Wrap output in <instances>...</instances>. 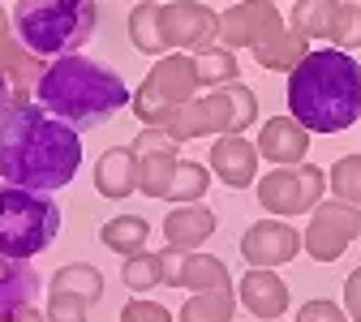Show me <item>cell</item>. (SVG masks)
<instances>
[{
    "instance_id": "cell-19",
    "label": "cell",
    "mask_w": 361,
    "mask_h": 322,
    "mask_svg": "<svg viewBox=\"0 0 361 322\" xmlns=\"http://www.w3.org/2000/svg\"><path fill=\"white\" fill-rule=\"evenodd\" d=\"M211 233H215V215H211V206H198V202L176 206L164 219V241H168V249H180V254L202 249V241H211Z\"/></svg>"
},
{
    "instance_id": "cell-35",
    "label": "cell",
    "mask_w": 361,
    "mask_h": 322,
    "mask_svg": "<svg viewBox=\"0 0 361 322\" xmlns=\"http://www.w3.org/2000/svg\"><path fill=\"white\" fill-rule=\"evenodd\" d=\"M121 322H172V314L164 305H155V301H125Z\"/></svg>"
},
{
    "instance_id": "cell-9",
    "label": "cell",
    "mask_w": 361,
    "mask_h": 322,
    "mask_svg": "<svg viewBox=\"0 0 361 322\" xmlns=\"http://www.w3.org/2000/svg\"><path fill=\"white\" fill-rule=\"evenodd\" d=\"M99 297H104V271L86 262H69L48 284V322H86L90 305Z\"/></svg>"
},
{
    "instance_id": "cell-15",
    "label": "cell",
    "mask_w": 361,
    "mask_h": 322,
    "mask_svg": "<svg viewBox=\"0 0 361 322\" xmlns=\"http://www.w3.org/2000/svg\"><path fill=\"white\" fill-rule=\"evenodd\" d=\"M258 147L245 142L241 133H219L211 147V172L224 180L228 190H250L258 185Z\"/></svg>"
},
{
    "instance_id": "cell-16",
    "label": "cell",
    "mask_w": 361,
    "mask_h": 322,
    "mask_svg": "<svg viewBox=\"0 0 361 322\" xmlns=\"http://www.w3.org/2000/svg\"><path fill=\"white\" fill-rule=\"evenodd\" d=\"M258 155L267 163H276V168H293L305 159L310 151V129L297 120V116H271L262 129H258Z\"/></svg>"
},
{
    "instance_id": "cell-12",
    "label": "cell",
    "mask_w": 361,
    "mask_h": 322,
    "mask_svg": "<svg viewBox=\"0 0 361 322\" xmlns=\"http://www.w3.org/2000/svg\"><path fill=\"white\" fill-rule=\"evenodd\" d=\"M276 30H284V18L276 0H237L233 9L219 13V43L224 48H258Z\"/></svg>"
},
{
    "instance_id": "cell-39",
    "label": "cell",
    "mask_w": 361,
    "mask_h": 322,
    "mask_svg": "<svg viewBox=\"0 0 361 322\" xmlns=\"http://www.w3.org/2000/svg\"><path fill=\"white\" fill-rule=\"evenodd\" d=\"M9 322H48V314H43V309H35V301H30V305H22V309L9 318Z\"/></svg>"
},
{
    "instance_id": "cell-10",
    "label": "cell",
    "mask_w": 361,
    "mask_h": 322,
    "mask_svg": "<svg viewBox=\"0 0 361 322\" xmlns=\"http://www.w3.org/2000/svg\"><path fill=\"white\" fill-rule=\"evenodd\" d=\"M159 129L172 137V142H194V137H219V133H233V95L228 86L211 90L202 99L180 104L168 120H159Z\"/></svg>"
},
{
    "instance_id": "cell-27",
    "label": "cell",
    "mask_w": 361,
    "mask_h": 322,
    "mask_svg": "<svg viewBox=\"0 0 361 322\" xmlns=\"http://www.w3.org/2000/svg\"><path fill=\"white\" fill-rule=\"evenodd\" d=\"M237 297L233 288H215V292H194L180 305V322H233Z\"/></svg>"
},
{
    "instance_id": "cell-4",
    "label": "cell",
    "mask_w": 361,
    "mask_h": 322,
    "mask_svg": "<svg viewBox=\"0 0 361 322\" xmlns=\"http://www.w3.org/2000/svg\"><path fill=\"white\" fill-rule=\"evenodd\" d=\"M99 26V0H18L13 30L39 61L82 52Z\"/></svg>"
},
{
    "instance_id": "cell-17",
    "label": "cell",
    "mask_w": 361,
    "mask_h": 322,
    "mask_svg": "<svg viewBox=\"0 0 361 322\" xmlns=\"http://www.w3.org/2000/svg\"><path fill=\"white\" fill-rule=\"evenodd\" d=\"M0 69H5L9 82L18 86V99H30V86H39L43 69H48V61H39L26 43L18 39L13 13H5V9H0Z\"/></svg>"
},
{
    "instance_id": "cell-37",
    "label": "cell",
    "mask_w": 361,
    "mask_h": 322,
    "mask_svg": "<svg viewBox=\"0 0 361 322\" xmlns=\"http://www.w3.org/2000/svg\"><path fill=\"white\" fill-rule=\"evenodd\" d=\"M344 309H348L353 322H361V266L344 280Z\"/></svg>"
},
{
    "instance_id": "cell-30",
    "label": "cell",
    "mask_w": 361,
    "mask_h": 322,
    "mask_svg": "<svg viewBox=\"0 0 361 322\" xmlns=\"http://www.w3.org/2000/svg\"><path fill=\"white\" fill-rule=\"evenodd\" d=\"M194 61H198V78H202L207 86H215V90L237 82V52H233V48H224V43H219V48L198 52Z\"/></svg>"
},
{
    "instance_id": "cell-11",
    "label": "cell",
    "mask_w": 361,
    "mask_h": 322,
    "mask_svg": "<svg viewBox=\"0 0 361 322\" xmlns=\"http://www.w3.org/2000/svg\"><path fill=\"white\" fill-rule=\"evenodd\" d=\"M159 22H164V39L168 48L180 52H207L219 39V13L207 9L202 0H172V5H159Z\"/></svg>"
},
{
    "instance_id": "cell-8",
    "label": "cell",
    "mask_w": 361,
    "mask_h": 322,
    "mask_svg": "<svg viewBox=\"0 0 361 322\" xmlns=\"http://www.w3.org/2000/svg\"><path fill=\"white\" fill-rule=\"evenodd\" d=\"M361 237V206L336 198V202H319L305 223V254L314 262H336L344 258V249Z\"/></svg>"
},
{
    "instance_id": "cell-33",
    "label": "cell",
    "mask_w": 361,
    "mask_h": 322,
    "mask_svg": "<svg viewBox=\"0 0 361 322\" xmlns=\"http://www.w3.org/2000/svg\"><path fill=\"white\" fill-rule=\"evenodd\" d=\"M228 95H233V133H245L258 120V95L250 86H241V82L228 86Z\"/></svg>"
},
{
    "instance_id": "cell-13",
    "label": "cell",
    "mask_w": 361,
    "mask_h": 322,
    "mask_svg": "<svg viewBox=\"0 0 361 322\" xmlns=\"http://www.w3.org/2000/svg\"><path fill=\"white\" fill-rule=\"evenodd\" d=\"M301 233L297 228H288L284 219H258V223H250L245 228V237H241V258L250 262V266H284V262H293L297 254H301Z\"/></svg>"
},
{
    "instance_id": "cell-3",
    "label": "cell",
    "mask_w": 361,
    "mask_h": 322,
    "mask_svg": "<svg viewBox=\"0 0 361 322\" xmlns=\"http://www.w3.org/2000/svg\"><path fill=\"white\" fill-rule=\"evenodd\" d=\"M35 99L82 133V129L108 125L121 108H129V86L121 82L116 69L73 52V56L48 61V69L35 86Z\"/></svg>"
},
{
    "instance_id": "cell-5",
    "label": "cell",
    "mask_w": 361,
    "mask_h": 322,
    "mask_svg": "<svg viewBox=\"0 0 361 322\" xmlns=\"http://www.w3.org/2000/svg\"><path fill=\"white\" fill-rule=\"evenodd\" d=\"M56 233H61V206L43 190L9 185V180L0 185V258L30 262L56 241Z\"/></svg>"
},
{
    "instance_id": "cell-1",
    "label": "cell",
    "mask_w": 361,
    "mask_h": 322,
    "mask_svg": "<svg viewBox=\"0 0 361 322\" xmlns=\"http://www.w3.org/2000/svg\"><path fill=\"white\" fill-rule=\"evenodd\" d=\"M82 168V137L39 99H18L0 120V176L26 190H65Z\"/></svg>"
},
{
    "instance_id": "cell-36",
    "label": "cell",
    "mask_w": 361,
    "mask_h": 322,
    "mask_svg": "<svg viewBox=\"0 0 361 322\" xmlns=\"http://www.w3.org/2000/svg\"><path fill=\"white\" fill-rule=\"evenodd\" d=\"M164 147H176V142H172V137H168L159 125H147L138 137H133V151H138V155H147V151H164Z\"/></svg>"
},
{
    "instance_id": "cell-7",
    "label": "cell",
    "mask_w": 361,
    "mask_h": 322,
    "mask_svg": "<svg viewBox=\"0 0 361 322\" xmlns=\"http://www.w3.org/2000/svg\"><path fill=\"white\" fill-rule=\"evenodd\" d=\"M323 190H327V172L319 163L276 168L258 176V206H267L271 215H305L323 202Z\"/></svg>"
},
{
    "instance_id": "cell-32",
    "label": "cell",
    "mask_w": 361,
    "mask_h": 322,
    "mask_svg": "<svg viewBox=\"0 0 361 322\" xmlns=\"http://www.w3.org/2000/svg\"><path fill=\"white\" fill-rule=\"evenodd\" d=\"M331 43H336L340 52L361 48V5L344 0V9H340V18H336V26H331Z\"/></svg>"
},
{
    "instance_id": "cell-26",
    "label": "cell",
    "mask_w": 361,
    "mask_h": 322,
    "mask_svg": "<svg viewBox=\"0 0 361 322\" xmlns=\"http://www.w3.org/2000/svg\"><path fill=\"white\" fill-rule=\"evenodd\" d=\"M147 237H151V223H147L142 215H116V219H108V223L99 228V241H104L108 249H116L121 258L142 254V249H147Z\"/></svg>"
},
{
    "instance_id": "cell-41",
    "label": "cell",
    "mask_w": 361,
    "mask_h": 322,
    "mask_svg": "<svg viewBox=\"0 0 361 322\" xmlns=\"http://www.w3.org/2000/svg\"><path fill=\"white\" fill-rule=\"evenodd\" d=\"M271 322H280V318H271Z\"/></svg>"
},
{
    "instance_id": "cell-29",
    "label": "cell",
    "mask_w": 361,
    "mask_h": 322,
    "mask_svg": "<svg viewBox=\"0 0 361 322\" xmlns=\"http://www.w3.org/2000/svg\"><path fill=\"white\" fill-rule=\"evenodd\" d=\"M121 280L133 288V292H151L164 284V254H129L125 266H121Z\"/></svg>"
},
{
    "instance_id": "cell-22",
    "label": "cell",
    "mask_w": 361,
    "mask_h": 322,
    "mask_svg": "<svg viewBox=\"0 0 361 322\" xmlns=\"http://www.w3.org/2000/svg\"><path fill=\"white\" fill-rule=\"evenodd\" d=\"M305 43H310V39H305L301 30L284 26V30H276L267 43H258V48H250V52H254L258 69H271V73H293V69H297V61L310 52Z\"/></svg>"
},
{
    "instance_id": "cell-31",
    "label": "cell",
    "mask_w": 361,
    "mask_h": 322,
    "mask_svg": "<svg viewBox=\"0 0 361 322\" xmlns=\"http://www.w3.org/2000/svg\"><path fill=\"white\" fill-rule=\"evenodd\" d=\"M327 185H331L336 198L361 206V155H340L336 168L327 172Z\"/></svg>"
},
{
    "instance_id": "cell-24",
    "label": "cell",
    "mask_w": 361,
    "mask_h": 322,
    "mask_svg": "<svg viewBox=\"0 0 361 322\" xmlns=\"http://www.w3.org/2000/svg\"><path fill=\"white\" fill-rule=\"evenodd\" d=\"M176 168H180L176 147H164V151H147V155H138V194H147V198H164L168 185H172V176H176Z\"/></svg>"
},
{
    "instance_id": "cell-18",
    "label": "cell",
    "mask_w": 361,
    "mask_h": 322,
    "mask_svg": "<svg viewBox=\"0 0 361 322\" xmlns=\"http://www.w3.org/2000/svg\"><path fill=\"white\" fill-rule=\"evenodd\" d=\"M237 297H241V305H245L254 318H262V322L280 318V314L288 309V284L280 280V275H271V266H250V271L241 275V284H237Z\"/></svg>"
},
{
    "instance_id": "cell-28",
    "label": "cell",
    "mask_w": 361,
    "mask_h": 322,
    "mask_svg": "<svg viewBox=\"0 0 361 322\" xmlns=\"http://www.w3.org/2000/svg\"><path fill=\"white\" fill-rule=\"evenodd\" d=\"M207 185H211V168L180 159V168H176V176H172V185H168V194H164V202H176V206H185V202H202Z\"/></svg>"
},
{
    "instance_id": "cell-6",
    "label": "cell",
    "mask_w": 361,
    "mask_h": 322,
    "mask_svg": "<svg viewBox=\"0 0 361 322\" xmlns=\"http://www.w3.org/2000/svg\"><path fill=\"white\" fill-rule=\"evenodd\" d=\"M198 86H202L198 61L185 56V52H172V56L155 61V69L147 73V82L133 90L129 108L138 112L147 125H159V120H168L180 104H190V99L198 95Z\"/></svg>"
},
{
    "instance_id": "cell-2",
    "label": "cell",
    "mask_w": 361,
    "mask_h": 322,
    "mask_svg": "<svg viewBox=\"0 0 361 322\" xmlns=\"http://www.w3.org/2000/svg\"><path fill=\"white\" fill-rule=\"evenodd\" d=\"M288 116L310 133H340L361 116V65L340 48L305 52L288 73Z\"/></svg>"
},
{
    "instance_id": "cell-34",
    "label": "cell",
    "mask_w": 361,
    "mask_h": 322,
    "mask_svg": "<svg viewBox=\"0 0 361 322\" xmlns=\"http://www.w3.org/2000/svg\"><path fill=\"white\" fill-rule=\"evenodd\" d=\"M297 322H348V309H340L336 301L319 297V301H305L297 309Z\"/></svg>"
},
{
    "instance_id": "cell-23",
    "label": "cell",
    "mask_w": 361,
    "mask_h": 322,
    "mask_svg": "<svg viewBox=\"0 0 361 322\" xmlns=\"http://www.w3.org/2000/svg\"><path fill=\"white\" fill-rule=\"evenodd\" d=\"M344 9V0H293V30H301L305 39H331V26Z\"/></svg>"
},
{
    "instance_id": "cell-14",
    "label": "cell",
    "mask_w": 361,
    "mask_h": 322,
    "mask_svg": "<svg viewBox=\"0 0 361 322\" xmlns=\"http://www.w3.org/2000/svg\"><path fill=\"white\" fill-rule=\"evenodd\" d=\"M164 284L168 288H190V292H215V288H233V275L215 254L164 249Z\"/></svg>"
},
{
    "instance_id": "cell-20",
    "label": "cell",
    "mask_w": 361,
    "mask_h": 322,
    "mask_svg": "<svg viewBox=\"0 0 361 322\" xmlns=\"http://www.w3.org/2000/svg\"><path fill=\"white\" fill-rule=\"evenodd\" d=\"M95 190L112 202L129 198L133 190H138V151L133 147H112L99 155L95 163Z\"/></svg>"
},
{
    "instance_id": "cell-25",
    "label": "cell",
    "mask_w": 361,
    "mask_h": 322,
    "mask_svg": "<svg viewBox=\"0 0 361 322\" xmlns=\"http://www.w3.org/2000/svg\"><path fill=\"white\" fill-rule=\"evenodd\" d=\"M129 39H133V48L147 52V56H164L168 52L164 22H159V0H142V5L129 13Z\"/></svg>"
},
{
    "instance_id": "cell-40",
    "label": "cell",
    "mask_w": 361,
    "mask_h": 322,
    "mask_svg": "<svg viewBox=\"0 0 361 322\" xmlns=\"http://www.w3.org/2000/svg\"><path fill=\"white\" fill-rule=\"evenodd\" d=\"M353 5H361V0H353Z\"/></svg>"
},
{
    "instance_id": "cell-21",
    "label": "cell",
    "mask_w": 361,
    "mask_h": 322,
    "mask_svg": "<svg viewBox=\"0 0 361 322\" xmlns=\"http://www.w3.org/2000/svg\"><path fill=\"white\" fill-rule=\"evenodd\" d=\"M39 275L30 271V262H13L5 258L0 262V322H9L22 305H30L39 297Z\"/></svg>"
},
{
    "instance_id": "cell-38",
    "label": "cell",
    "mask_w": 361,
    "mask_h": 322,
    "mask_svg": "<svg viewBox=\"0 0 361 322\" xmlns=\"http://www.w3.org/2000/svg\"><path fill=\"white\" fill-rule=\"evenodd\" d=\"M13 104H18V86L9 82V73H5V69H0V120L9 116V108H13Z\"/></svg>"
}]
</instances>
